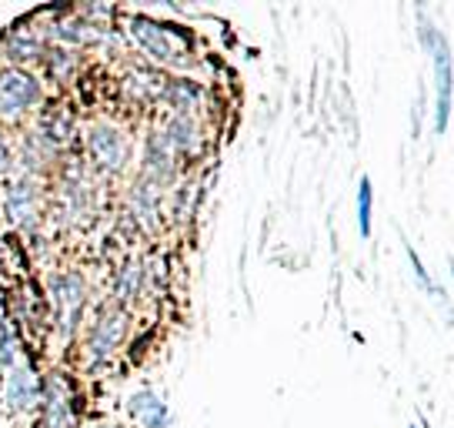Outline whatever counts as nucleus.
I'll return each mask as SVG.
<instances>
[{"mask_svg": "<svg viewBox=\"0 0 454 428\" xmlns=\"http://www.w3.org/2000/svg\"><path fill=\"white\" fill-rule=\"evenodd\" d=\"M177 171H181V161L177 155L168 147V141L160 138V131H151L147 138H144V151H141V174L144 181H151L157 185L160 191H168V187L177 185Z\"/></svg>", "mask_w": 454, "mask_h": 428, "instance_id": "9", "label": "nucleus"}, {"mask_svg": "<svg viewBox=\"0 0 454 428\" xmlns=\"http://www.w3.org/2000/svg\"><path fill=\"white\" fill-rule=\"evenodd\" d=\"M84 147L90 164L100 168L104 174H121L128 171L130 157H134V141L121 124L111 121H98L84 131Z\"/></svg>", "mask_w": 454, "mask_h": 428, "instance_id": "5", "label": "nucleus"}, {"mask_svg": "<svg viewBox=\"0 0 454 428\" xmlns=\"http://www.w3.org/2000/svg\"><path fill=\"white\" fill-rule=\"evenodd\" d=\"M144 285H147V274H144V265L141 261H124L117 274H114V301L121 305V308H128L130 301L141 298Z\"/></svg>", "mask_w": 454, "mask_h": 428, "instance_id": "17", "label": "nucleus"}, {"mask_svg": "<svg viewBox=\"0 0 454 428\" xmlns=\"http://www.w3.org/2000/svg\"><path fill=\"white\" fill-rule=\"evenodd\" d=\"M130 331V314L128 308H121L117 301H107L100 305L98 314L90 318V325L84 331V358L90 369H104L117 352L121 345L128 342Z\"/></svg>", "mask_w": 454, "mask_h": 428, "instance_id": "3", "label": "nucleus"}, {"mask_svg": "<svg viewBox=\"0 0 454 428\" xmlns=\"http://www.w3.org/2000/svg\"><path fill=\"white\" fill-rule=\"evenodd\" d=\"M77 64H81V58H77V51H71V47L51 44L47 54H43V67L51 71L54 81H71L74 74H77Z\"/></svg>", "mask_w": 454, "mask_h": 428, "instance_id": "19", "label": "nucleus"}, {"mask_svg": "<svg viewBox=\"0 0 454 428\" xmlns=\"http://www.w3.org/2000/svg\"><path fill=\"white\" fill-rule=\"evenodd\" d=\"M448 272H451V278H454V258L448 261Z\"/></svg>", "mask_w": 454, "mask_h": 428, "instance_id": "24", "label": "nucleus"}, {"mask_svg": "<svg viewBox=\"0 0 454 428\" xmlns=\"http://www.w3.org/2000/svg\"><path fill=\"white\" fill-rule=\"evenodd\" d=\"M404 255H408V265H411V274H414V281L421 285V291H425L427 298H438V301H444V295H441V288H438V281L431 278V272L425 268V261H421V255L414 251L411 244H404ZM444 305H451V301H444Z\"/></svg>", "mask_w": 454, "mask_h": 428, "instance_id": "20", "label": "nucleus"}, {"mask_svg": "<svg viewBox=\"0 0 454 428\" xmlns=\"http://www.w3.org/2000/svg\"><path fill=\"white\" fill-rule=\"evenodd\" d=\"M207 100V91L194 81V77H184V74H174L164 81V91H160V104L168 107L170 115H191L198 117V111Z\"/></svg>", "mask_w": 454, "mask_h": 428, "instance_id": "14", "label": "nucleus"}, {"mask_svg": "<svg viewBox=\"0 0 454 428\" xmlns=\"http://www.w3.org/2000/svg\"><path fill=\"white\" fill-rule=\"evenodd\" d=\"M17 168V151L11 147V141L4 138V131H0V178L7 181L11 178V171Z\"/></svg>", "mask_w": 454, "mask_h": 428, "instance_id": "21", "label": "nucleus"}, {"mask_svg": "<svg viewBox=\"0 0 454 428\" xmlns=\"http://www.w3.org/2000/svg\"><path fill=\"white\" fill-rule=\"evenodd\" d=\"M408 428H421V425H408Z\"/></svg>", "mask_w": 454, "mask_h": 428, "instance_id": "25", "label": "nucleus"}, {"mask_svg": "<svg viewBox=\"0 0 454 428\" xmlns=\"http://www.w3.org/2000/svg\"><path fill=\"white\" fill-rule=\"evenodd\" d=\"M355 218H357V234L368 242L371 238V228H374V185H371V178L364 174L361 181H357V194H355Z\"/></svg>", "mask_w": 454, "mask_h": 428, "instance_id": "18", "label": "nucleus"}, {"mask_svg": "<svg viewBox=\"0 0 454 428\" xmlns=\"http://www.w3.org/2000/svg\"><path fill=\"white\" fill-rule=\"evenodd\" d=\"M160 198H164V191L157 185H151V181H144V178H137L128 191L130 218H134V225L141 231H147V234L160 228Z\"/></svg>", "mask_w": 454, "mask_h": 428, "instance_id": "15", "label": "nucleus"}, {"mask_svg": "<svg viewBox=\"0 0 454 428\" xmlns=\"http://www.w3.org/2000/svg\"><path fill=\"white\" fill-rule=\"evenodd\" d=\"M81 428H124V425H117L114 418H94V422H87V425Z\"/></svg>", "mask_w": 454, "mask_h": 428, "instance_id": "23", "label": "nucleus"}, {"mask_svg": "<svg viewBox=\"0 0 454 428\" xmlns=\"http://www.w3.org/2000/svg\"><path fill=\"white\" fill-rule=\"evenodd\" d=\"M124 34L151 64L184 67L194 58V34L174 20H157L147 14L124 17Z\"/></svg>", "mask_w": 454, "mask_h": 428, "instance_id": "1", "label": "nucleus"}, {"mask_svg": "<svg viewBox=\"0 0 454 428\" xmlns=\"http://www.w3.org/2000/svg\"><path fill=\"white\" fill-rule=\"evenodd\" d=\"M43 104V81L24 67H0V121H20Z\"/></svg>", "mask_w": 454, "mask_h": 428, "instance_id": "7", "label": "nucleus"}, {"mask_svg": "<svg viewBox=\"0 0 454 428\" xmlns=\"http://www.w3.org/2000/svg\"><path fill=\"white\" fill-rule=\"evenodd\" d=\"M124 412L137 428H168L174 422L168 399L157 388H137L124 399Z\"/></svg>", "mask_w": 454, "mask_h": 428, "instance_id": "12", "label": "nucleus"}, {"mask_svg": "<svg viewBox=\"0 0 454 428\" xmlns=\"http://www.w3.org/2000/svg\"><path fill=\"white\" fill-rule=\"evenodd\" d=\"M418 44L431 58V81H434V104H431V131L441 138L451 121V104H454V58L451 44L444 37V30L431 20L427 14L418 11Z\"/></svg>", "mask_w": 454, "mask_h": 428, "instance_id": "2", "label": "nucleus"}, {"mask_svg": "<svg viewBox=\"0 0 454 428\" xmlns=\"http://www.w3.org/2000/svg\"><path fill=\"white\" fill-rule=\"evenodd\" d=\"M191 208H194V185H181L177 204H174V218H177V221H187V218H191Z\"/></svg>", "mask_w": 454, "mask_h": 428, "instance_id": "22", "label": "nucleus"}, {"mask_svg": "<svg viewBox=\"0 0 454 428\" xmlns=\"http://www.w3.org/2000/svg\"><path fill=\"white\" fill-rule=\"evenodd\" d=\"M0 211L17 228H30V221L37 218V181L34 174L7 178L0 187Z\"/></svg>", "mask_w": 454, "mask_h": 428, "instance_id": "10", "label": "nucleus"}, {"mask_svg": "<svg viewBox=\"0 0 454 428\" xmlns=\"http://www.w3.org/2000/svg\"><path fill=\"white\" fill-rule=\"evenodd\" d=\"M41 375L30 369V365H17L4 375V388H0V405L4 412L20 418L41 408Z\"/></svg>", "mask_w": 454, "mask_h": 428, "instance_id": "8", "label": "nucleus"}, {"mask_svg": "<svg viewBox=\"0 0 454 428\" xmlns=\"http://www.w3.org/2000/svg\"><path fill=\"white\" fill-rule=\"evenodd\" d=\"M160 138L168 141V147L177 155V161H194L204 151V128L198 117L191 115H168V121L160 124Z\"/></svg>", "mask_w": 454, "mask_h": 428, "instance_id": "11", "label": "nucleus"}, {"mask_svg": "<svg viewBox=\"0 0 454 428\" xmlns=\"http://www.w3.org/2000/svg\"><path fill=\"white\" fill-rule=\"evenodd\" d=\"M51 44L43 41L41 34H34L27 28H14L0 37V58L7 60V67H24L30 71V64H43Z\"/></svg>", "mask_w": 454, "mask_h": 428, "instance_id": "13", "label": "nucleus"}, {"mask_svg": "<svg viewBox=\"0 0 454 428\" xmlns=\"http://www.w3.org/2000/svg\"><path fill=\"white\" fill-rule=\"evenodd\" d=\"M41 428H81V401L71 375L60 369L41 375Z\"/></svg>", "mask_w": 454, "mask_h": 428, "instance_id": "4", "label": "nucleus"}, {"mask_svg": "<svg viewBox=\"0 0 454 428\" xmlns=\"http://www.w3.org/2000/svg\"><path fill=\"white\" fill-rule=\"evenodd\" d=\"M47 298L54 305L57 329L64 338H74L87 308V281L81 272H54L47 278Z\"/></svg>", "mask_w": 454, "mask_h": 428, "instance_id": "6", "label": "nucleus"}, {"mask_svg": "<svg viewBox=\"0 0 454 428\" xmlns=\"http://www.w3.org/2000/svg\"><path fill=\"white\" fill-rule=\"evenodd\" d=\"M164 74L154 71V67H130L124 74V91H128L130 100H137V104H154L160 100V91H164Z\"/></svg>", "mask_w": 454, "mask_h": 428, "instance_id": "16", "label": "nucleus"}]
</instances>
